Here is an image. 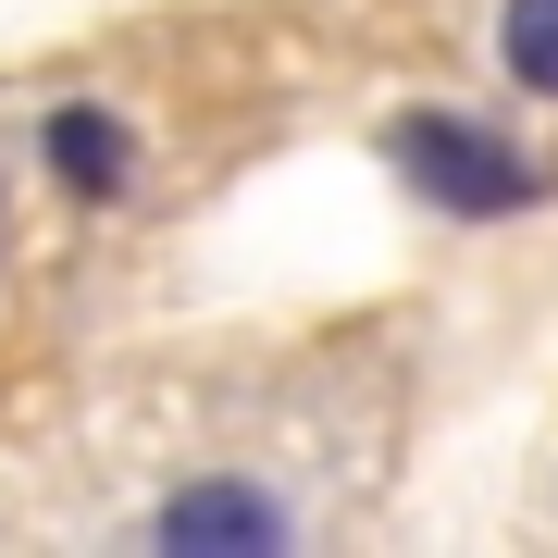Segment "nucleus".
<instances>
[{
	"instance_id": "4",
	"label": "nucleus",
	"mask_w": 558,
	"mask_h": 558,
	"mask_svg": "<svg viewBox=\"0 0 558 558\" xmlns=\"http://www.w3.org/2000/svg\"><path fill=\"white\" fill-rule=\"evenodd\" d=\"M497 62L521 100H558V0H497Z\"/></svg>"
},
{
	"instance_id": "1",
	"label": "nucleus",
	"mask_w": 558,
	"mask_h": 558,
	"mask_svg": "<svg viewBox=\"0 0 558 558\" xmlns=\"http://www.w3.org/2000/svg\"><path fill=\"white\" fill-rule=\"evenodd\" d=\"M385 161H398V186L422 211H447V223H509V211H534L546 199V161L497 137V124H472V112H447V100H422V112H385Z\"/></svg>"
},
{
	"instance_id": "3",
	"label": "nucleus",
	"mask_w": 558,
	"mask_h": 558,
	"mask_svg": "<svg viewBox=\"0 0 558 558\" xmlns=\"http://www.w3.org/2000/svg\"><path fill=\"white\" fill-rule=\"evenodd\" d=\"M38 161H50L62 199H124V174H137V137H124V112H112V100H50Z\"/></svg>"
},
{
	"instance_id": "2",
	"label": "nucleus",
	"mask_w": 558,
	"mask_h": 558,
	"mask_svg": "<svg viewBox=\"0 0 558 558\" xmlns=\"http://www.w3.org/2000/svg\"><path fill=\"white\" fill-rule=\"evenodd\" d=\"M149 558H299V521H286L274 484L248 472H199L149 509Z\"/></svg>"
}]
</instances>
